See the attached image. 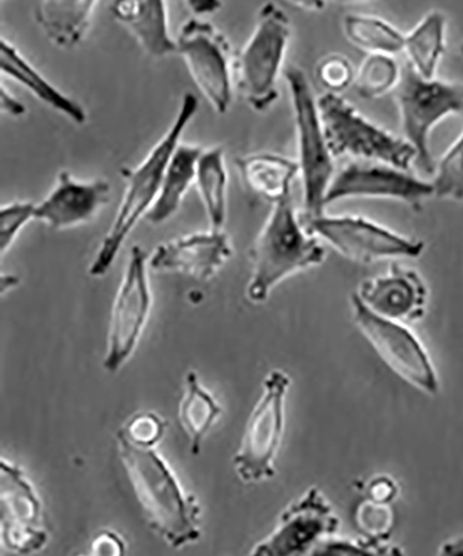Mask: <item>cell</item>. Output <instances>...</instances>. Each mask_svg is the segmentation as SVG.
I'll return each mask as SVG.
<instances>
[{
	"instance_id": "1",
	"label": "cell",
	"mask_w": 463,
	"mask_h": 556,
	"mask_svg": "<svg viewBox=\"0 0 463 556\" xmlns=\"http://www.w3.org/2000/svg\"><path fill=\"white\" fill-rule=\"evenodd\" d=\"M118 454L149 526L173 548L193 543L201 535V508L186 495L176 476L153 446L134 444L116 433Z\"/></svg>"
},
{
	"instance_id": "2",
	"label": "cell",
	"mask_w": 463,
	"mask_h": 556,
	"mask_svg": "<svg viewBox=\"0 0 463 556\" xmlns=\"http://www.w3.org/2000/svg\"><path fill=\"white\" fill-rule=\"evenodd\" d=\"M198 98L191 92L184 96L177 116L157 146L137 167L123 168L122 176L126 180V191L111 230L103 238L97 257H95L89 275L102 277L111 269L114 260L121 252L129 232L137 223L148 215L161 192L164 172L188 124L198 113Z\"/></svg>"
},
{
	"instance_id": "3",
	"label": "cell",
	"mask_w": 463,
	"mask_h": 556,
	"mask_svg": "<svg viewBox=\"0 0 463 556\" xmlns=\"http://www.w3.org/2000/svg\"><path fill=\"white\" fill-rule=\"evenodd\" d=\"M253 271L248 286V298L255 304L265 302L272 288L284 278L309 267L322 265L325 248L316 236L303 227L292 198L288 195L273 203L261 235L249 250Z\"/></svg>"
},
{
	"instance_id": "4",
	"label": "cell",
	"mask_w": 463,
	"mask_h": 556,
	"mask_svg": "<svg viewBox=\"0 0 463 556\" xmlns=\"http://www.w3.org/2000/svg\"><path fill=\"white\" fill-rule=\"evenodd\" d=\"M291 38V23L277 4L259 10L246 47L233 59L234 83L249 106L265 112L277 101V81Z\"/></svg>"
},
{
	"instance_id": "5",
	"label": "cell",
	"mask_w": 463,
	"mask_h": 556,
	"mask_svg": "<svg viewBox=\"0 0 463 556\" xmlns=\"http://www.w3.org/2000/svg\"><path fill=\"white\" fill-rule=\"evenodd\" d=\"M317 109L335 159L386 163L402 170H410L416 162V151L405 138L396 137L367 121L338 93L326 92L318 98Z\"/></svg>"
},
{
	"instance_id": "6",
	"label": "cell",
	"mask_w": 463,
	"mask_h": 556,
	"mask_svg": "<svg viewBox=\"0 0 463 556\" xmlns=\"http://www.w3.org/2000/svg\"><path fill=\"white\" fill-rule=\"evenodd\" d=\"M286 79L296 116L298 163L303 180L301 220L325 215L328 187L335 178V156L328 148L317 101L305 73L300 67L286 68Z\"/></svg>"
},
{
	"instance_id": "7",
	"label": "cell",
	"mask_w": 463,
	"mask_h": 556,
	"mask_svg": "<svg viewBox=\"0 0 463 556\" xmlns=\"http://www.w3.org/2000/svg\"><path fill=\"white\" fill-rule=\"evenodd\" d=\"M396 99L401 114L403 138L416 151V163L426 174H435L430 132L448 116H463V84L425 78L410 63L401 68Z\"/></svg>"
},
{
	"instance_id": "8",
	"label": "cell",
	"mask_w": 463,
	"mask_h": 556,
	"mask_svg": "<svg viewBox=\"0 0 463 556\" xmlns=\"http://www.w3.org/2000/svg\"><path fill=\"white\" fill-rule=\"evenodd\" d=\"M290 377L273 370L263 384V395L249 417L234 466L243 483H259L275 476V462L284 431V404Z\"/></svg>"
},
{
	"instance_id": "9",
	"label": "cell",
	"mask_w": 463,
	"mask_h": 556,
	"mask_svg": "<svg viewBox=\"0 0 463 556\" xmlns=\"http://www.w3.org/2000/svg\"><path fill=\"white\" fill-rule=\"evenodd\" d=\"M177 53L186 62L199 91L217 114H226L233 101L230 43L203 20L184 23L176 39Z\"/></svg>"
},
{
	"instance_id": "10",
	"label": "cell",
	"mask_w": 463,
	"mask_h": 556,
	"mask_svg": "<svg viewBox=\"0 0 463 556\" xmlns=\"http://www.w3.org/2000/svg\"><path fill=\"white\" fill-rule=\"evenodd\" d=\"M311 235L322 238L348 260L370 263L387 257H420L425 243L397 235L362 216H326L301 220Z\"/></svg>"
},
{
	"instance_id": "11",
	"label": "cell",
	"mask_w": 463,
	"mask_h": 556,
	"mask_svg": "<svg viewBox=\"0 0 463 556\" xmlns=\"http://www.w3.org/2000/svg\"><path fill=\"white\" fill-rule=\"evenodd\" d=\"M352 309L353 320L385 364L417 389L437 394V375L420 340L401 321L372 311L356 294L352 295Z\"/></svg>"
},
{
	"instance_id": "12",
	"label": "cell",
	"mask_w": 463,
	"mask_h": 556,
	"mask_svg": "<svg viewBox=\"0 0 463 556\" xmlns=\"http://www.w3.org/2000/svg\"><path fill=\"white\" fill-rule=\"evenodd\" d=\"M151 306L148 255L141 247L134 245L112 309L104 369L114 374L133 355L147 325Z\"/></svg>"
},
{
	"instance_id": "13",
	"label": "cell",
	"mask_w": 463,
	"mask_h": 556,
	"mask_svg": "<svg viewBox=\"0 0 463 556\" xmlns=\"http://www.w3.org/2000/svg\"><path fill=\"white\" fill-rule=\"evenodd\" d=\"M435 195L433 182L386 163L353 161L333 178L326 206L348 198H381L400 201L421 212L423 202Z\"/></svg>"
},
{
	"instance_id": "14",
	"label": "cell",
	"mask_w": 463,
	"mask_h": 556,
	"mask_svg": "<svg viewBox=\"0 0 463 556\" xmlns=\"http://www.w3.org/2000/svg\"><path fill=\"white\" fill-rule=\"evenodd\" d=\"M340 528L321 491L311 489L284 510L277 528L252 549V555L293 556L313 554Z\"/></svg>"
},
{
	"instance_id": "15",
	"label": "cell",
	"mask_w": 463,
	"mask_h": 556,
	"mask_svg": "<svg viewBox=\"0 0 463 556\" xmlns=\"http://www.w3.org/2000/svg\"><path fill=\"white\" fill-rule=\"evenodd\" d=\"M0 531L4 547L17 554L37 553L48 541L41 501L24 471L7 459L0 462Z\"/></svg>"
},
{
	"instance_id": "16",
	"label": "cell",
	"mask_w": 463,
	"mask_h": 556,
	"mask_svg": "<svg viewBox=\"0 0 463 556\" xmlns=\"http://www.w3.org/2000/svg\"><path fill=\"white\" fill-rule=\"evenodd\" d=\"M111 201V184L107 180L79 181L68 172H61L57 186L43 201L35 205V220L52 230L87 225Z\"/></svg>"
},
{
	"instance_id": "17",
	"label": "cell",
	"mask_w": 463,
	"mask_h": 556,
	"mask_svg": "<svg viewBox=\"0 0 463 556\" xmlns=\"http://www.w3.org/2000/svg\"><path fill=\"white\" fill-rule=\"evenodd\" d=\"M230 240L224 230H209L177 238L154 250L149 266L159 271H180L209 280L230 260Z\"/></svg>"
},
{
	"instance_id": "18",
	"label": "cell",
	"mask_w": 463,
	"mask_h": 556,
	"mask_svg": "<svg viewBox=\"0 0 463 556\" xmlns=\"http://www.w3.org/2000/svg\"><path fill=\"white\" fill-rule=\"evenodd\" d=\"M356 295L378 315L406 323L425 313L427 290L415 270L392 263L386 276L363 281Z\"/></svg>"
},
{
	"instance_id": "19",
	"label": "cell",
	"mask_w": 463,
	"mask_h": 556,
	"mask_svg": "<svg viewBox=\"0 0 463 556\" xmlns=\"http://www.w3.org/2000/svg\"><path fill=\"white\" fill-rule=\"evenodd\" d=\"M111 10L148 56L163 59L177 53V43L168 33L164 0H113Z\"/></svg>"
},
{
	"instance_id": "20",
	"label": "cell",
	"mask_w": 463,
	"mask_h": 556,
	"mask_svg": "<svg viewBox=\"0 0 463 556\" xmlns=\"http://www.w3.org/2000/svg\"><path fill=\"white\" fill-rule=\"evenodd\" d=\"M0 72L3 76L12 78L13 81L22 84L28 89L38 101L47 104L70 122L83 126L87 123V112L82 103L74 101L73 98L63 93L61 89L53 86L51 81L38 72L26 58L20 53L18 49L10 43L8 39L0 41Z\"/></svg>"
},
{
	"instance_id": "21",
	"label": "cell",
	"mask_w": 463,
	"mask_h": 556,
	"mask_svg": "<svg viewBox=\"0 0 463 556\" xmlns=\"http://www.w3.org/2000/svg\"><path fill=\"white\" fill-rule=\"evenodd\" d=\"M99 0H41L35 20L54 47L74 49L86 39Z\"/></svg>"
},
{
	"instance_id": "22",
	"label": "cell",
	"mask_w": 463,
	"mask_h": 556,
	"mask_svg": "<svg viewBox=\"0 0 463 556\" xmlns=\"http://www.w3.org/2000/svg\"><path fill=\"white\" fill-rule=\"evenodd\" d=\"M236 166L249 190L272 203L291 195L292 182L301 174L298 161L268 152L237 157Z\"/></svg>"
},
{
	"instance_id": "23",
	"label": "cell",
	"mask_w": 463,
	"mask_h": 556,
	"mask_svg": "<svg viewBox=\"0 0 463 556\" xmlns=\"http://www.w3.org/2000/svg\"><path fill=\"white\" fill-rule=\"evenodd\" d=\"M203 149L188 143H178L164 172L161 192L146 216L151 225H162L176 215L184 197L196 184L197 165Z\"/></svg>"
},
{
	"instance_id": "24",
	"label": "cell",
	"mask_w": 463,
	"mask_h": 556,
	"mask_svg": "<svg viewBox=\"0 0 463 556\" xmlns=\"http://www.w3.org/2000/svg\"><path fill=\"white\" fill-rule=\"evenodd\" d=\"M196 187L212 230H223L227 220L228 176L221 147L203 149L197 165Z\"/></svg>"
},
{
	"instance_id": "25",
	"label": "cell",
	"mask_w": 463,
	"mask_h": 556,
	"mask_svg": "<svg viewBox=\"0 0 463 556\" xmlns=\"http://www.w3.org/2000/svg\"><path fill=\"white\" fill-rule=\"evenodd\" d=\"M447 18L441 12H430L405 37L410 64L421 76L435 78L438 63L446 51Z\"/></svg>"
},
{
	"instance_id": "26",
	"label": "cell",
	"mask_w": 463,
	"mask_h": 556,
	"mask_svg": "<svg viewBox=\"0 0 463 556\" xmlns=\"http://www.w3.org/2000/svg\"><path fill=\"white\" fill-rule=\"evenodd\" d=\"M186 387V395L183 396L178 416L183 429L191 440L192 454L198 455L203 439L222 415V406L213 399L211 392L203 389L197 371H188Z\"/></svg>"
},
{
	"instance_id": "27",
	"label": "cell",
	"mask_w": 463,
	"mask_h": 556,
	"mask_svg": "<svg viewBox=\"0 0 463 556\" xmlns=\"http://www.w3.org/2000/svg\"><path fill=\"white\" fill-rule=\"evenodd\" d=\"M348 41L370 53L392 54L405 51V37L386 20L366 14H348L343 18Z\"/></svg>"
},
{
	"instance_id": "28",
	"label": "cell",
	"mask_w": 463,
	"mask_h": 556,
	"mask_svg": "<svg viewBox=\"0 0 463 556\" xmlns=\"http://www.w3.org/2000/svg\"><path fill=\"white\" fill-rule=\"evenodd\" d=\"M401 68L388 54L370 53L358 70L355 87L358 96L375 99L386 96L400 83Z\"/></svg>"
},
{
	"instance_id": "29",
	"label": "cell",
	"mask_w": 463,
	"mask_h": 556,
	"mask_svg": "<svg viewBox=\"0 0 463 556\" xmlns=\"http://www.w3.org/2000/svg\"><path fill=\"white\" fill-rule=\"evenodd\" d=\"M431 182L440 200L463 201V131L441 157Z\"/></svg>"
},
{
	"instance_id": "30",
	"label": "cell",
	"mask_w": 463,
	"mask_h": 556,
	"mask_svg": "<svg viewBox=\"0 0 463 556\" xmlns=\"http://www.w3.org/2000/svg\"><path fill=\"white\" fill-rule=\"evenodd\" d=\"M35 203L12 202L0 208V251L2 255L12 247L18 232L29 220H33Z\"/></svg>"
},
{
	"instance_id": "31",
	"label": "cell",
	"mask_w": 463,
	"mask_h": 556,
	"mask_svg": "<svg viewBox=\"0 0 463 556\" xmlns=\"http://www.w3.org/2000/svg\"><path fill=\"white\" fill-rule=\"evenodd\" d=\"M166 427V421L152 412H139L118 431L134 444L153 446L163 439Z\"/></svg>"
},
{
	"instance_id": "32",
	"label": "cell",
	"mask_w": 463,
	"mask_h": 556,
	"mask_svg": "<svg viewBox=\"0 0 463 556\" xmlns=\"http://www.w3.org/2000/svg\"><path fill=\"white\" fill-rule=\"evenodd\" d=\"M316 76L328 92L338 93L352 86L356 73L353 72L352 64L347 58L341 54H330L318 63Z\"/></svg>"
},
{
	"instance_id": "33",
	"label": "cell",
	"mask_w": 463,
	"mask_h": 556,
	"mask_svg": "<svg viewBox=\"0 0 463 556\" xmlns=\"http://www.w3.org/2000/svg\"><path fill=\"white\" fill-rule=\"evenodd\" d=\"M356 521L363 533L375 539H381L391 529V509L385 503H377L373 500L366 501L358 508Z\"/></svg>"
},
{
	"instance_id": "34",
	"label": "cell",
	"mask_w": 463,
	"mask_h": 556,
	"mask_svg": "<svg viewBox=\"0 0 463 556\" xmlns=\"http://www.w3.org/2000/svg\"><path fill=\"white\" fill-rule=\"evenodd\" d=\"M92 555L121 556L124 554V541L114 531H102L93 539L91 545Z\"/></svg>"
},
{
	"instance_id": "35",
	"label": "cell",
	"mask_w": 463,
	"mask_h": 556,
	"mask_svg": "<svg viewBox=\"0 0 463 556\" xmlns=\"http://www.w3.org/2000/svg\"><path fill=\"white\" fill-rule=\"evenodd\" d=\"M397 486L390 479L380 478L372 481L370 486V494L373 501L377 503H388L395 498Z\"/></svg>"
},
{
	"instance_id": "36",
	"label": "cell",
	"mask_w": 463,
	"mask_h": 556,
	"mask_svg": "<svg viewBox=\"0 0 463 556\" xmlns=\"http://www.w3.org/2000/svg\"><path fill=\"white\" fill-rule=\"evenodd\" d=\"M0 108H2V112L13 117H22L27 112L26 106L4 87L0 88Z\"/></svg>"
},
{
	"instance_id": "37",
	"label": "cell",
	"mask_w": 463,
	"mask_h": 556,
	"mask_svg": "<svg viewBox=\"0 0 463 556\" xmlns=\"http://www.w3.org/2000/svg\"><path fill=\"white\" fill-rule=\"evenodd\" d=\"M186 2L198 16L215 13L222 8V0H186Z\"/></svg>"
},
{
	"instance_id": "38",
	"label": "cell",
	"mask_w": 463,
	"mask_h": 556,
	"mask_svg": "<svg viewBox=\"0 0 463 556\" xmlns=\"http://www.w3.org/2000/svg\"><path fill=\"white\" fill-rule=\"evenodd\" d=\"M296 7L309 10V12H321V10L326 8L327 0H288Z\"/></svg>"
},
{
	"instance_id": "39",
	"label": "cell",
	"mask_w": 463,
	"mask_h": 556,
	"mask_svg": "<svg viewBox=\"0 0 463 556\" xmlns=\"http://www.w3.org/2000/svg\"><path fill=\"white\" fill-rule=\"evenodd\" d=\"M441 554H463V539L451 541L450 544H446L445 548L441 549Z\"/></svg>"
},
{
	"instance_id": "40",
	"label": "cell",
	"mask_w": 463,
	"mask_h": 556,
	"mask_svg": "<svg viewBox=\"0 0 463 556\" xmlns=\"http://www.w3.org/2000/svg\"><path fill=\"white\" fill-rule=\"evenodd\" d=\"M17 277H12V276H7V277H2V290H9L10 287L12 286H17Z\"/></svg>"
},
{
	"instance_id": "41",
	"label": "cell",
	"mask_w": 463,
	"mask_h": 556,
	"mask_svg": "<svg viewBox=\"0 0 463 556\" xmlns=\"http://www.w3.org/2000/svg\"><path fill=\"white\" fill-rule=\"evenodd\" d=\"M330 2L340 3V4H351V3L370 2V0H330Z\"/></svg>"
}]
</instances>
